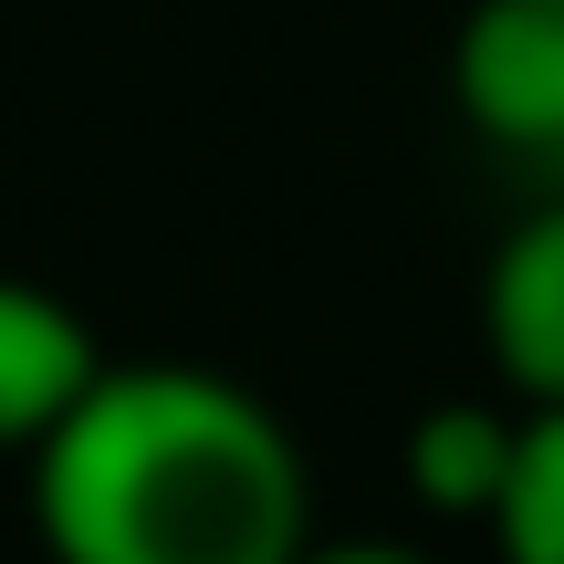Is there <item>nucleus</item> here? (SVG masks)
<instances>
[{
    "mask_svg": "<svg viewBox=\"0 0 564 564\" xmlns=\"http://www.w3.org/2000/svg\"><path fill=\"white\" fill-rule=\"evenodd\" d=\"M449 105L523 178V199H564V0H470Z\"/></svg>",
    "mask_w": 564,
    "mask_h": 564,
    "instance_id": "f03ea898",
    "label": "nucleus"
},
{
    "mask_svg": "<svg viewBox=\"0 0 564 564\" xmlns=\"http://www.w3.org/2000/svg\"><path fill=\"white\" fill-rule=\"evenodd\" d=\"M481 533H491L502 564H564V408H523L512 491H502V512Z\"/></svg>",
    "mask_w": 564,
    "mask_h": 564,
    "instance_id": "423d86ee",
    "label": "nucleus"
},
{
    "mask_svg": "<svg viewBox=\"0 0 564 564\" xmlns=\"http://www.w3.org/2000/svg\"><path fill=\"white\" fill-rule=\"evenodd\" d=\"M303 564H440V554H419V544H387V533H356V544H314Z\"/></svg>",
    "mask_w": 564,
    "mask_h": 564,
    "instance_id": "0eeeda50",
    "label": "nucleus"
},
{
    "mask_svg": "<svg viewBox=\"0 0 564 564\" xmlns=\"http://www.w3.org/2000/svg\"><path fill=\"white\" fill-rule=\"evenodd\" d=\"M53 564H303L314 470L262 387L220 366H105L32 449Z\"/></svg>",
    "mask_w": 564,
    "mask_h": 564,
    "instance_id": "f257e3e1",
    "label": "nucleus"
},
{
    "mask_svg": "<svg viewBox=\"0 0 564 564\" xmlns=\"http://www.w3.org/2000/svg\"><path fill=\"white\" fill-rule=\"evenodd\" d=\"M512 449H523V408L512 398H440V408L408 419L398 481L440 523H491L502 491H512Z\"/></svg>",
    "mask_w": 564,
    "mask_h": 564,
    "instance_id": "39448f33",
    "label": "nucleus"
},
{
    "mask_svg": "<svg viewBox=\"0 0 564 564\" xmlns=\"http://www.w3.org/2000/svg\"><path fill=\"white\" fill-rule=\"evenodd\" d=\"M105 335L53 293V282L0 272V460H32L105 377Z\"/></svg>",
    "mask_w": 564,
    "mask_h": 564,
    "instance_id": "20e7f679",
    "label": "nucleus"
},
{
    "mask_svg": "<svg viewBox=\"0 0 564 564\" xmlns=\"http://www.w3.org/2000/svg\"><path fill=\"white\" fill-rule=\"evenodd\" d=\"M481 356L512 408H564V199H523V220L491 241Z\"/></svg>",
    "mask_w": 564,
    "mask_h": 564,
    "instance_id": "7ed1b4c3",
    "label": "nucleus"
}]
</instances>
